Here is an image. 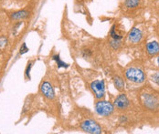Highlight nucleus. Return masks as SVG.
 <instances>
[{
	"mask_svg": "<svg viewBox=\"0 0 159 134\" xmlns=\"http://www.w3.org/2000/svg\"><path fill=\"white\" fill-rule=\"evenodd\" d=\"M31 63H30L29 64V66H28V67H27V69H26V75L27 76H29L30 77V68H31Z\"/></svg>",
	"mask_w": 159,
	"mask_h": 134,
	"instance_id": "nucleus-19",
	"label": "nucleus"
},
{
	"mask_svg": "<svg viewBox=\"0 0 159 134\" xmlns=\"http://www.w3.org/2000/svg\"><path fill=\"white\" fill-rule=\"evenodd\" d=\"M125 6L128 8H134L140 4V0H125Z\"/></svg>",
	"mask_w": 159,
	"mask_h": 134,
	"instance_id": "nucleus-13",
	"label": "nucleus"
},
{
	"mask_svg": "<svg viewBox=\"0 0 159 134\" xmlns=\"http://www.w3.org/2000/svg\"><path fill=\"white\" fill-rule=\"evenodd\" d=\"M7 43V38L4 37H0V46H3Z\"/></svg>",
	"mask_w": 159,
	"mask_h": 134,
	"instance_id": "nucleus-18",
	"label": "nucleus"
},
{
	"mask_svg": "<svg viewBox=\"0 0 159 134\" xmlns=\"http://www.w3.org/2000/svg\"><path fill=\"white\" fill-rule=\"evenodd\" d=\"M152 80L155 83H157L159 85V73H156L152 76Z\"/></svg>",
	"mask_w": 159,
	"mask_h": 134,
	"instance_id": "nucleus-17",
	"label": "nucleus"
},
{
	"mask_svg": "<svg viewBox=\"0 0 159 134\" xmlns=\"http://www.w3.org/2000/svg\"><path fill=\"white\" fill-rule=\"evenodd\" d=\"M110 35H111L112 39L121 40L124 37V35H125V28L120 24H114L111 27Z\"/></svg>",
	"mask_w": 159,
	"mask_h": 134,
	"instance_id": "nucleus-5",
	"label": "nucleus"
},
{
	"mask_svg": "<svg viewBox=\"0 0 159 134\" xmlns=\"http://www.w3.org/2000/svg\"><path fill=\"white\" fill-rule=\"evenodd\" d=\"M111 46L112 49H114V50H117L119 47H120V44H121V42H120V40H116V39H112L111 41Z\"/></svg>",
	"mask_w": 159,
	"mask_h": 134,
	"instance_id": "nucleus-15",
	"label": "nucleus"
},
{
	"mask_svg": "<svg viewBox=\"0 0 159 134\" xmlns=\"http://www.w3.org/2000/svg\"><path fill=\"white\" fill-rule=\"evenodd\" d=\"M40 91H41V93L46 98H48L49 100H52L54 98V96H55L54 89H53L51 84L49 83V82H47V81H45V82H43V83L41 84V86H40Z\"/></svg>",
	"mask_w": 159,
	"mask_h": 134,
	"instance_id": "nucleus-6",
	"label": "nucleus"
},
{
	"mask_svg": "<svg viewBox=\"0 0 159 134\" xmlns=\"http://www.w3.org/2000/svg\"><path fill=\"white\" fill-rule=\"evenodd\" d=\"M53 59L57 62V64H58V67H69V65L67 64V63H65L63 62L61 59V58H60V56H54L53 57Z\"/></svg>",
	"mask_w": 159,
	"mask_h": 134,
	"instance_id": "nucleus-14",
	"label": "nucleus"
},
{
	"mask_svg": "<svg viewBox=\"0 0 159 134\" xmlns=\"http://www.w3.org/2000/svg\"><path fill=\"white\" fill-rule=\"evenodd\" d=\"M144 105L146 108L150 109V110H154L157 109L158 106V102L157 100L152 96V95H145L144 96Z\"/></svg>",
	"mask_w": 159,
	"mask_h": 134,
	"instance_id": "nucleus-9",
	"label": "nucleus"
},
{
	"mask_svg": "<svg viewBox=\"0 0 159 134\" xmlns=\"http://www.w3.org/2000/svg\"><path fill=\"white\" fill-rule=\"evenodd\" d=\"M29 16V12L26 11V10H19V11H16L14 12L10 15V17L14 20H21V19H24Z\"/></svg>",
	"mask_w": 159,
	"mask_h": 134,
	"instance_id": "nucleus-11",
	"label": "nucleus"
},
{
	"mask_svg": "<svg viewBox=\"0 0 159 134\" xmlns=\"http://www.w3.org/2000/svg\"><path fill=\"white\" fill-rule=\"evenodd\" d=\"M146 50L150 56H155L159 54V43L157 41H151L147 43Z\"/></svg>",
	"mask_w": 159,
	"mask_h": 134,
	"instance_id": "nucleus-10",
	"label": "nucleus"
},
{
	"mask_svg": "<svg viewBox=\"0 0 159 134\" xmlns=\"http://www.w3.org/2000/svg\"><path fill=\"white\" fill-rule=\"evenodd\" d=\"M80 128L83 132H87V133L92 134H100L102 133V128L101 126L93 119H87L84 120L81 125Z\"/></svg>",
	"mask_w": 159,
	"mask_h": 134,
	"instance_id": "nucleus-3",
	"label": "nucleus"
},
{
	"mask_svg": "<svg viewBox=\"0 0 159 134\" xmlns=\"http://www.w3.org/2000/svg\"><path fill=\"white\" fill-rule=\"evenodd\" d=\"M129 106V100L125 94L119 95L114 101V107L118 110H125Z\"/></svg>",
	"mask_w": 159,
	"mask_h": 134,
	"instance_id": "nucleus-8",
	"label": "nucleus"
},
{
	"mask_svg": "<svg viewBox=\"0 0 159 134\" xmlns=\"http://www.w3.org/2000/svg\"><path fill=\"white\" fill-rule=\"evenodd\" d=\"M114 86L118 90H120V91L124 90V89H125L124 80L122 78H120V77H115L114 78Z\"/></svg>",
	"mask_w": 159,
	"mask_h": 134,
	"instance_id": "nucleus-12",
	"label": "nucleus"
},
{
	"mask_svg": "<svg viewBox=\"0 0 159 134\" xmlns=\"http://www.w3.org/2000/svg\"><path fill=\"white\" fill-rule=\"evenodd\" d=\"M143 37V34H142V31L137 28H134L130 32H129V35H128V39L130 42L134 43V44H136L138 42L141 41Z\"/></svg>",
	"mask_w": 159,
	"mask_h": 134,
	"instance_id": "nucleus-7",
	"label": "nucleus"
},
{
	"mask_svg": "<svg viewBox=\"0 0 159 134\" xmlns=\"http://www.w3.org/2000/svg\"><path fill=\"white\" fill-rule=\"evenodd\" d=\"M29 51V48L27 47V45H26V43H23L22 44V46L20 47V54L22 55V54H25V53H27Z\"/></svg>",
	"mask_w": 159,
	"mask_h": 134,
	"instance_id": "nucleus-16",
	"label": "nucleus"
},
{
	"mask_svg": "<svg viewBox=\"0 0 159 134\" xmlns=\"http://www.w3.org/2000/svg\"><path fill=\"white\" fill-rule=\"evenodd\" d=\"M125 76L128 80L134 83H142L144 81L143 72L137 67H129L125 71Z\"/></svg>",
	"mask_w": 159,
	"mask_h": 134,
	"instance_id": "nucleus-2",
	"label": "nucleus"
},
{
	"mask_svg": "<svg viewBox=\"0 0 159 134\" xmlns=\"http://www.w3.org/2000/svg\"><path fill=\"white\" fill-rule=\"evenodd\" d=\"M157 63H158V66H159V57H158V58H157Z\"/></svg>",
	"mask_w": 159,
	"mask_h": 134,
	"instance_id": "nucleus-21",
	"label": "nucleus"
},
{
	"mask_svg": "<svg viewBox=\"0 0 159 134\" xmlns=\"http://www.w3.org/2000/svg\"><path fill=\"white\" fill-rule=\"evenodd\" d=\"M95 110L97 114L103 117L110 116L114 110V105L106 101H100L96 102Z\"/></svg>",
	"mask_w": 159,
	"mask_h": 134,
	"instance_id": "nucleus-1",
	"label": "nucleus"
},
{
	"mask_svg": "<svg viewBox=\"0 0 159 134\" xmlns=\"http://www.w3.org/2000/svg\"><path fill=\"white\" fill-rule=\"evenodd\" d=\"M123 121H126V118L124 117V116L121 117V122H123Z\"/></svg>",
	"mask_w": 159,
	"mask_h": 134,
	"instance_id": "nucleus-20",
	"label": "nucleus"
},
{
	"mask_svg": "<svg viewBox=\"0 0 159 134\" xmlns=\"http://www.w3.org/2000/svg\"><path fill=\"white\" fill-rule=\"evenodd\" d=\"M91 89L96 99L101 100L105 95V84L103 80H95L91 84Z\"/></svg>",
	"mask_w": 159,
	"mask_h": 134,
	"instance_id": "nucleus-4",
	"label": "nucleus"
}]
</instances>
